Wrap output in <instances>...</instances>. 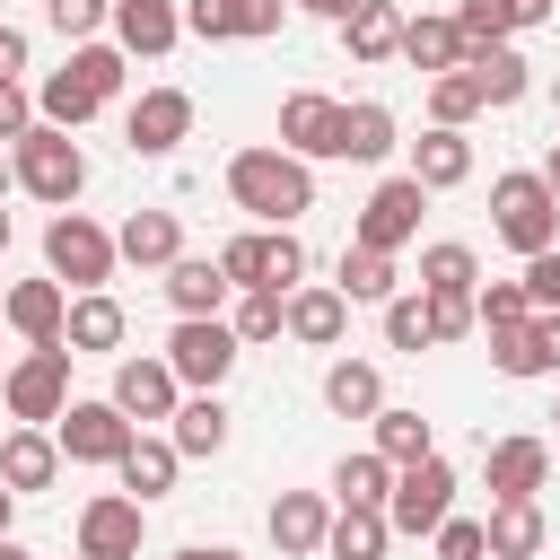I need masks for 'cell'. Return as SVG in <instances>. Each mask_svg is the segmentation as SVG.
<instances>
[{"label":"cell","mask_w":560,"mask_h":560,"mask_svg":"<svg viewBox=\"0 0 560 560\" xmlns=\"http://www.w3.org/2000/svg\"><path fill=\"white\" fill-rule=\"evenodd\" d=\"M228 201L254 219V228H298L315 210V166L289 158V149H236L228 158Z\"/></svg>","instance_id":"obj_1"},{"label":"cell","mask_w":560,"mask_h":560,"mask_svg":"<svg viewBox=\"0 0 560 560\" xmlns=\"http://www.w3.org/2000/svg\"><path fill=\"white\" fill-rule=\"evenodd\" d=\"M9 184H18V192H35L44 210H70V201L88 192V149H79L61 122H44V114H35V122L9 140Z\"/></svg>","instance_id":"obj_2"},{"label":"cell","mask_w":560,"mask_h":560,"mask_svg":"<svg viewBox=\"0 0 560 560\" xmlns=\"http://www.w3.org/2000/svg\"><path fill=\"white\" fill-rule=\"evenodd\" d=\"M490 236H499L508 254H542V245H560V201H551V184H542L534 166H516V175L490 184Z\"/></svg>","instance_id":"obj_3"},{"label":"cell","mask_w":560,"mask_h":560,"mask_svg":"<svg viewBox=\"0 0 560 560\" xmlns=\"http://www.w3.org/2000/svg\"><path fill=\"white\" fill-rule=\"evenodd\" d=\"M114 262H122V254H114V228H96L88 210H52V219H44V271H52L70 298H79V289H105Z\"/></svg>","instance_id":"obj_4"},{"label":"cell","mask_w":560,"mask_h":560,"mask_svg":"<svg viewBox=\"0 0 560 560\" xmlns=\"http://www.w3.org/2000/svg\"><path fill=\"white\" fill-rule=\"evenodd\" d=\"M158 359L175 368V385H184V394H219V385L236 376L245 341L228 332V315H175V332H166V350H158Z\"/></svg>","instance_id":"obj_5"},{"label":"cell","mask_w":560,"mask_h":560,"mask_svg":"<svg viewBox=\"0 0 560 560\" xmlns=\"http://www.w3.org/2000/svg\"><path fill=\"white\" fill-rule=\"evenodd\" d=\"M219 271H228V289H280L289 298L306 280V245H298V228H245L219 245Z\"/></svg>","instance_id":"obj_6"},{"label":"cell","mask_w":560,"mask_h":560,"mask_svg":"<svg viewBox=\"0 0 560 560\" xmlns=\"http://www.w3.org/2000/svg\"><path fill=\"white\" fill-rule=\"evenodd\" d=\"M0 402H9V420L52 429L61 402H70V341H44V350L9 359V368H0Z\"/></svg>","instance_id":"obj_7"},{"label":"cell","mask_w":560,"mask_h":560,"mask_svg":"<svg viewBox=\"0 0 560 560\" xmlns=\"http://www.w3.org/2000/svg\"><path fill=\"white\" fill-rule=\"evenodd\" d=\"M455 516V464L446 455H420V464H394V490H385V525L394 534H438Z\"/></svg>","instance_id":"obj_8"},{"label":"cell","mask_w":560,"mask_h":560,"mask_svg":"<svg viewBox=\"0 0 560 560\" xmlns=\"http://www.w3.org/2000/svg\"><path fill=\"white\" fill-rule=\"evenodd\" d=\"M131 438H140V420H122L114 394H96V402H61V420H52L61 464H122Z\"/></svg>","instance_id":"obj_9"},{"label":"cell","mask_w":560,"mask_h":560,"mask_svg":"<svg viewBox=\"0 0 560 560\" xmlns=\"http://www.w3.org/2000/svg\"><path fill=\"white\" fill-rule=\"evenodd\" d=\"M420 210H429V192L411 184V175H385L368 201H359V228H350V245H376V254H402L411 236H420Z\"/></svg>","instance_id":"obj_10"},{"label":"cell","mask_w":560,"mask_h":560,"mask_svg":"<svg viewBox=\"0 0 560 560\" xmlns=\"http://www.w3.org/2000/svg\"><path fill=\"white\" fill-rule=\"evenodd\" d=\"M140 534H149V508L131 490H96L79 508V560H140Z\"/></svg>","instance_id":"obj_11"},{"label":"cell","mask_w":560,"mask_h":560,"mask_svg":"<svg viewBox=\"0 0 560 560\" xmlns=\"http://www.w3.org/2000/svg\"><path fill=\"white\" fill-rule=\"evenodd\" d=\"M122 140H131V158H175L192 140V96L184 88H140L131 114H122Z\"/></svg>","instance_id":"obj_12"},{"label":"cell","mask_w":560,"mask_h":560,"mask_svg":"<svg viewBox=\"0 0 560 560\" xmlns=\"http://www.w3.org/2000/svg\"><path fill=\"white\" fill-rule=\"evenodd\" d=\"M280 18H289V0H184V35H201V44H262V35H280Z\"/></svg>","instance_id":"obj_13"},{"label":"cell","mask_w":560,"mask_h":560,"mask_svg":"<svg viewBox=\"0 0 560 560\" xmlns=\"http://www.w3.org/2000/svg\"><path fill=\"white\" fill-rule=\"evenodd\" d=\"M280 149L289 158H341V96H324V88H298V96H280Z\"/></svg>","instance_id":"obj_14"},{"label":"cell","mask_w":560,"mask_h":560,"mask_svg":"<svg viewBox=\"0 0 560 560\" xmlns=\"http://www.w3.org/2000/svg\"><path fill=\"white\" fill-rule=\"evenodd\" d=\"M280 332L306 341V350H332V341L350 332V298H341L332 280H298V289L280 298Z\"/></svg>","instance_id":"obj_15"},{"label":"cell","mask_w":560,"mask_h":560,"mask_svg":"<svg viewBox=\"0 0 560 560\" xmlns=\"http://www.w3.org/2000/svg\"><path fill=\"white\" fill-rule=\"evenodd\" d=\"M114 44L131 52V61H166L175 44H184V0H114Z\"/></svg>","instance_id":"obj_16"},{"label":"cell","mask_w":560,"mask_h":560,"mask_svg":"<svg viewBox=\"0 0 560 560\" xmlns=\"http://www.w3.org/2000/svg\"><path fill=\"white\" fill-rule=\"evenodd\" d=\"M0 315H9V332L26 341V350H44V341H61V315H70V289L44 271V280H9L0 289Z\"/></svg>","instance_id":"obj_17"},{"label":"cell","mask_w":560,"mask_h":560,"mask_svg":"<svg viewBox=\"0 0 560 560\" xmlns=\"http://www.w3.org/2000/svg\"><path fill=\"white\" fill-rule=\"evenodd\" d=\"M481 472H490V499H542V481H551V446H542L534 429H516V438H490Z\"/></svg>","instance_id":"obj_18"},{"label":"cell","mask_w":560,"mask_h":560,"mask_svg":"<svg viewBox=\"0 0 560 560\" xmlns=\"http://www.w3.org/2000/svg\"><path fill=\"white\" fill-rule=\"evenodd\" d=\"M262 525H271V551L280 560H315L324 551V525H332V499L324 490H280Z\"/></svg>","instance_id":"obj_19"},{"label":"cell","mask_w":560,"mask_h":560,"mask_svg":"<svg viewBox=\"0 0 560 560\" xmlns=\"http://www.w3.org/2000/svg\"><path fill=\"white\" fill-rule=\"evenodd\" d=\"M175 402H184V385L166 359H114V411L122 420H166Z\"/></svg>","instance_id":"obj_20"},{"label":"cell","mask_w":560,"mask_h":560,"mask_svg":"<svg viewBox=\"0 0 560 560\" xmlns=\"http://www.w3.org/2000/svg\"><path fill=\"white\" fill-rule=\"evenodd\" d=\"M464 70H472L481 105H525V88H534V61L516 52V35H499V44H464Z\"/></svg>","instance_id":"obj_21"},{"label":"cell","mask_w":560,"mask_h":560,"mask_svg":"<svg viewBox=\"0 0 560 560\" xmlns=\"http://www.w3.org/2000/svg\"><path fill=\"white\" fill-rule=\"evenodd\" d=\"M122 332H131V315H122L105 289H79V298H70V315H61L70 359H105V350H122Z\"/></svg>","instance_id":"obj_22"},{"label":"cell","mask_w":560,"mask_h":560,"mask_svg":"<svg viewBox=\"0 0 560 560\" xmlns=\"http://www.w3.org/2000/svg\"><path fill=\"white\" fill-rule=\"evenodd\" d=\"M420 192H455L464 175H472V140L464 131H446V122H429L420 140H411V166H402Z\"/></svg>","instance_id":"obj_23"},{"label":"cell","mask_w":560,"mask_h":560,"mask_svg":"<svg viewBox=\"0 0 560 560\" xmlns=\"http://www.w3.org/2000/svg\"><path fill=\"white\" fill-rule=\"evenodd\" d=\"M228 271H219V254H175L166 262V306L175 315H228Z\"/></svg>","instance_id":"obj_24"},{"label":"cell","mask_w":560,"mask_h":560,"mask_svg":"<svg viewBox=\"0 0 560 560\" xmlns=\"http://www.w3.org/2000/svg\"><path fill=\"white\" fill-rule=\"evenodd\" d=\"M0 481H9L18 499H26V490H52V481H61V446H52V429H26V420H18V429L0 438Z\"/></svg>","instance_id":"obj_25"},{"label":"cell","mask_w":560,"mask_h":560,"mask_svg":"<svg viewBox=\"0 0 560 560\" xmlns=\"http://www.w3.org/2000/svg\"><path fill=\"white\" fill-rule=\"evenodd\" d=\"M114 254L140 262V271H166V262L184 254V219H175V210H131V219L114 228Z\"/></svg>","instance_id":"obj_26"},{"label":"cell","mask_w":560,"mask_h":560,"mask_svg":"<svg viewBox=\"0 0 560 560\" xmlns=\"http://www.w3.org/2000/svg\"><path fill=\"white\" fill-rule=\"evenodd\" d=\"M542 499H490V516H481V542H490V560H534L542 551Z\"/></svg>","instance_id":"obj_27"},{"label":"cell","mask_w":560,"mask_h":560,"mask_svg":"<svg viewBox=\"0 0 560 560\" xmlns=\"http://www.w3.org/2000/svg\"><path fill=\"white\" fill-rule=\"evenodd\" d=\"M341 44H350V61H359V70L394 61V52H402V9H394V0H359V9L341 18Z\"/></svg>","instance_id":"obj_28"},{"label":"cell","mask_w":560,"mask_h":560,"mask_svg":"<svg viewBox=\"0 0 560 560\" xmlns=\"http://www.w3.org/2000/svg\"><path fill=\"white\" fill-rule=\"evenodd\" d=\"M402 61H411L420 79H438V70H464V26H455L446 9H429V18H402Z\"/></svg>","instance_id":"obj_29"},{"label":"cell","mask_w":560,"mask_h":560,"mask_svg":"<svg viewBox=\"0 0 560 560\" xmlns=\"http://www.w3.org/2000/svg\"><path fill=\"white\" fill-rule=\"evenodd\" d=\"M175 472H184V455H175V438H131L122 446V464H114V481L149 508V499H166L175 490Z\"/></svg>","instance_id":"obj_30"},{"label":"cell","mask_w":560,"mask_h":560,"mask_svg":"<svg viewBox=\"0 0 560 560\" xmlns=\"http://www.w3.org/2000/svg\"><path fill=\"white\" fill-rule=\"evenodd\" d=\"M228 420H236V411H228L219 394H184V402L166 411V438H175V455H219V446H228Z\"/></svg>","instance_id":"obj_31"},{"label":"cell","mask_w":560,"mask_h":560,"mask_svg":"<svg viewBox=\"0 0 560 560\" xmlns=\"http://www.w3.org/2000/svg\"><path fill=\"white\" fill-rule=\"evenodd\" d=\"M35 114H44V122H61V131H79V122H96V114H105V96L88 88V70H79V61H61V70L35 88Z\"/></svg>","instance_id":"obj_32"},{"label":"cell","mask_w":560,"mask_h":560,"mask_svg":"<svg viewBox=\"0 0 560 560\" xmlns=\"http://www.w3.org/2000/svg\"><path fill=\"white\" fill-rule=\"evenodd\" d=\"M368 446H376L385 464H420V455H438V429H429L420 411H402V402H376V420H368Z\"/></svg>","instance_id":"obj_33"},{"label":"cell","mask_w":560,"mask_h":560,"mask_svg":"<svg viewBox=\"0 0 560 560\" xmlns=\"http://www.w3.org/2000/svg\"><path fill=\"white\" fill-rule=\"evenodd\" d=\"M324 402H332L341 420H376V402H385L376 359H332V368H324Z\"/></svg>","instance_id":"obj_34"},{"label":"cell","mask_w":560,"mask_h":560,"mask_svg":"<svg viewBox=\"0 0 560 560\" xmlns=\"http://www.w3.org/2000/svg\"><path fill=\"white\" fill-rule=\"evenodd\" d=\"M385 542H394L385 508H332V525H324V551L332 560H385Z\"/></svg>","instance_id":"obj_35"},{"label":"cell","mask_w":560,"mask_h":560,"mask_svg":"<svg viewBox=\"0 0 560 560\" xmlns=\"http://www.w3.org/2000/svg\"><path fill=\"white\" fill-rule=\"evenodd\" d=\"M385 149H394V105H376V96L341 105V158L350 166H376Z\"/></svg>","instance_id":"obj_36"},{"label":"cell","mask_w":560,"mask_h":560,"mask_svg":"<svg viewBox=\"0 0 560 560\" xmlns=\"http://www.w3.org/2000/svg\"><path fill=\"white\" fill-rule=\"evenodd\" d=\"M385 490H394V464L376 446H359V455L332 464V508H385Z\"/></svg>","instance_id":"obj_37"},{"label":"cell","mask_w":560,"mask_h":560,"mask_svg":"<svg viewBox=\"0 0 560 560\" xmlns=\"http://www.w3.org/2000/svg\"><path fill=\"white\" fill-rule=\"evenodd\" d=\"M350 306H385L394 298V254H376V245H341V280H332Z\"/></svg>","instance_id":"obj_38"},{"label":"cell","mask_w":560,"mask_h":560,"mask_svg":"<svg viewBox=\"0 0 560 560\" xmlns=\"http://www.w3.org/2000/svg\"><path fill=\"white\" fill-rule=\"evenodd\" d=\"M420 289H481V254H472V245H455V236L420 245Z\"/></svg>","instance_id":"obj_39"},{"label":"cell","mask_w":560,"mask_h":560,"mask_svg":"<svg viewBox=\"0 0 560 560\" xmlns=\"http://www.w3.org/2000/svg\"><path fill=\"white\" fill-rule=\"evenodd\" d=\"M228 332H236L245 350L280 341V289H236V298H228Z\"/></svg>","instance_id":"obj_40"},{"label":"cell","mask_w":560,"mask_h":560,"mask_svg":"<svg viewBox=\"0 0 560 560\" xmlns=\"http://www.w3.org/2000/svg\"><path fill=\"white\" fill-rule=\"evenodd\" d=\"M472 114H490V105H481V88H472V70H438V79H429V122L464 131Z\"/></svg>","instance_id":"obj_41"},{"label":"cell","mask_w":560,"mask_h":560,"mask_svg":"<svg viewBox=\"0 0 560 560\" xmlns=\"http://www.w3.org/2000/svg\"><path fill=\"white\" fill-rule=\"evenodd\" d=\"M525 315H534L525 280H481V289H472V324H481V332H508V324H525Z\"/></svg>","instance_id":"obj_42"},{"label":"cell","mask_w":560,"mask_h":560,"mask_svg":"<svg viewBox=\"0 0 560 560\" xmlns=\"http://www.w3.org/2000/svg\"><path fill=\"white\" fill-rule=\"evenodd\" d=\"M420 306H429V341H464V332H481V324H472V289H420Z\"/></svg>","instance_id":"obj_43"},{"label":"cell","mask_w":560,"mask_h":560,"mask_svg":"<svg viewBox=\"0 0 560 560\" xmlns=\"http://www.w3.org/2000/svg\"><path fill=\"white\" fill-rule=\"evenodd\" d=\"M44 18H52V35H70V44H88V35H105V18H114V0H44Z\"/></svg>","instance_id":"obj_44"},{"label":"cell","mask_w":560,"mask_h":560,"mask_svg":"<svg viewBox=\"0 0 560 560\" xmlns=\"http://www.w3.org/2000/svg\"><path fill=\"white\" fill-rule=\"evenodd\" d=\"M385 341H394V350H438V341H429V306H420V298H385Z\"/></svg>","instance_id":"obj_45"},{"label":"cell","mask_w":560,"mask_h":560,"mask_svg":"<svg viewBox=\"0 0 560 560\" xmlns=\"http://www.w3.org/2000/svg\"><path fill=\"white\" fill-rule=\"evenodd\" d=\"M446 18L464 26V44H499L508 35V0H455Z\"/></svg>","instance_id":"obj_46"},{"label":"cell","mask_w":560,"mask_h":560,"mask_svg":"<svg viewBox=\"0 0 560 560\" xmlns=\"http://www.w3.org/2000/svg\"><path fill=\"white\" fill-rule=\"evenodd\" d=\"M525 298H534V315H560V245L525 254Z\"/></svg>","instance_id":"obj_47"},{"label":"cell","mask_w":560,"mask_h":560,"mask_svg":"<svg viewBox=\"0 0 560 560\" xmlns=\"http://www.w3.org/2000/svg\"><path fill=\"white\" fill-rule=\"evenodd\" d=\"M429 542H438V560H490V542H481V516H446Z\"/></svg>","instance_id":"obj_48"},{"label":"cell","mask_w":560,"mask_h":560,"mask_svg":"<svg viewBox=\"0 0 560 560\" xmlns=\"http://www.w3.org/2000/svg\"><path fill=\"white\" fill-rule=\"evenodd\" d=\"M26 122H35V88L26 79H0V140H18Z\"/></svg>","instance_id":"obj_49"},{"label":"cell","mask_w":560,"mask_h":560,"mask_svg":"<svg viewBox=\"0 0 560 560\" xmlns=\"http://www.w3.org/2000/svg\"><path fill=\"white\" fill-rule=\"evenodd\" d=\"M525 332H534V368L560 376V315H525Z\"/></svg>","instance_id":"obj_50"},{"label":"cell","mask_w":560,"mask_h":560,"mask_svg":"<svg viewBox=\"0 0 560 560\" xmlns=\"http://www.w3.org/2000/svg\"><path fill=\"white\" fill-rule=\"evenodd\" d=\"M560 18V0H508V35H525V26H551Z\"/></svg>","instance_id":"obj_51"},{"label":"cell","mask_w":560,"mask_h":560,"mask_svg":"<svg viewBox=\"0 0 560 560\" xmlns=\"http://www.w3.org/2000/svg\"><path fill=\"white\" fill-rule=\"evenodd\" d=\"M0 79H26V26L0 18Z\"/></svg>","instance_id":"obj_52"},{"label":"cell","mask_w":560,"mask_h":560,"mask_svg":"<svg viewBox=\"0 0 560 560\" xmlns=\"http://www.w3.org/2000/svg\"><path fill=\"white\" fill-rule=\"evenodd\" d=\"M166 560H245L236 542H184V551H166Z\"/></svg>","instance_id":"obj_53"},{"label":"cell","mask_w":560,"mask_h":560,"mask_svg":"<svg viewBox=\"0 0 560 560\" xmlns=\"http://www.w3.org/2000/svg\"><path fill=\"white\" fill-rule=\"evenodd\" d=\"M289 9H306V18H332V26H341V18L359 9V0H289Z\"/></svg>","instance_id":"obj_54"},{"label":"cell","mask_w":560,"mask_h":560,"mask_svg":"<svg viewBox=\"0 0 560 560\" xmlns=\"http://www.w3.org/2000/svg\"><path fill=\"white\" fill-rule=\"evenodd\" d=\"M534 175H542V184H551V201H560V140L542 149V166H534Z\"/></svg>","instance_id":"obj_55"},{"label":"cell","mask_w":560,"mask_h":560,"mask_svg":"<svg viewBox=\"0 0 560 560\" xmlns=\"http://www.w3.org/2000/svg\"><path fill=\"white\" fill-rule=\"evenodd\" d=\"M0 560H35V551H26V542H18V534H0Z\"/></svg>","instance_id":"obj_56"},{"label":"cell","mask_w":560,"mask_h":560,"mask_svg":"<svg viewBox=\"0 0 560 560\" xmlns=\"http://www.w3.org/2000/svg\"><path fill=\"white\" fill-rule=\"evenodd\" d=\"M9 508H18V490H9V481H0V534H9Z\"/></svg>","instance_id":"obj_57"},{"label":"cell","mask_w":560,"mask_h":560,"mask_svg":"<svg viewBox=\"0 0 560 560\" xmlns=\"http://www.w3.org/2000/svg\"><path fill=\"white\" fill-rule=\"evenodd\" d=\"M0 254H9V210H0Z\"/></svg>","instance_id":"obj_58"},{"label":"cell","mask_w":560,"mask_h":560,"mask_svg":"<svg viewBox=\"0 0 560 560\" xmlns=\"http://www.w3.org/2000/svg\"><path fill=\"white\" fill-rule=\"evenodd\" d=\"M0 192H9V158H0Z\"/></svg>","instance_id":"obj_59"},{"label":"cell","mask_w":560,"mask_h":560,"mask_svg":"<svg viewBox=\"0 0 560 560\" xmlns=\"http://www.w3.org/2000/svg\"><path fill=\"white\" fill-rule=\"evenodd\" d=\"M551 420H560V402H551Z\"/></svg>","instance_id":"obj_60"},{"label":"cell","mask_w":560,"mask_h":560,"mask_svg":"<svg viewBox=\"0 0 560 560\" xmlns=\"http://www.w3.org/2000/svg\"><path fill=\"white\" fill-rule=\"evenodd\" d=\"M551 96H560V88H551Z\"/></svg>","instance_id":"obj_61"}]
</instances>
